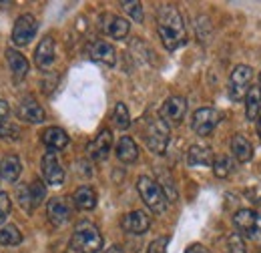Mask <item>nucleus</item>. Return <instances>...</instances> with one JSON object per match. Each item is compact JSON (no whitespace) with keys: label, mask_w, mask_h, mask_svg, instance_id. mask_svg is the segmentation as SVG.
I'll use <instances>...</instances> for the list:
<instances>
[{"label":"nucleus","mask_w":261,"mask_h":253,"mask_svg":"<svg viewBox=\"0 0 261 253\" xmlns=\"http://www.w3.org/2000/svg\"><path fill=\"white\" fill-rule=\"evenodd\" d=\"M157 31L167 50H177L187 42V31L179 10L171 4H163L157 10Z\"/></svg>","instance_id":"nucleus-1"},{"label":"nucleus","mask_w":261,"mask_h":253,"mask_svg":"<svg viewBox=\"0 0 261 253\" xmlns=\"http://www.w3.org/2000/svg\"><path fill=\"white\" fill-rule=\"evenodd\" d=\"M102 235L93 223L81 221L76 225L72 239H70V247L76 253H98L102 249Z\"/></svg>","instance_id":"nucleus-2"},{"label":"nucleus","mask_w":261,"mask_h":253,"mask_svg":"<svg viewBox=\"0 0 261 253\" xmlns=\"http://www.w3.org/2000/svg\"><path fill=\"white\" fill-rule=\"evenodd\" d=\"M143 137H145L147 147H149L153 153L163 155L165 151H167L169 141H171V129H169V125L163 123L159 117H151V119H145Z\"/></svg>","instance_id":"nucleus-3"},{"label":"nucleus","mask_w":261,"mask_h":253,"mask_svg":"<svg viewBox=\"0 0 261 253\" xmlns=\"http://www.w3.org/2000/svg\"><path fill=\"white\" fill-rule=\"evenodd\" d=\"M137 191H139L141 199L145 201V205L153 213H163L165 209H167V203L169 201H167L165 193L161 191V185L157 181H153L151 177H147V175L139 177L137 179Z\"/></svg>","instance_id":"nucleus-4"},{"label":"nucleus","mask_w":261,"mask_h":253,"mask_svg":"<svg viewBox=\"0 0 261 253\" xmlns=\"http://www.w3.org/2000/svg\"><path fill=\"white\" fill-rule=\"evenodd\" d=\"M253 79V68L247 66V64H237L231 72V79H229V95L233 100H239L243 98L245 93L249 91V83Z\"/></svg>","instance_id":"nucleus-5"},{"label":"nucleus","mask_w":261,"mask_h":253,"mask_svg":"<svg viewBox=\"0 0 261 253\" xmlns=\"http://www.w3.org/2000/svg\"><path fill=\"white\" fill-rule=\"evenodd\" d=\"M221 121V115L211 109V107H203V109H197L193 113V119H191V127L199 137H207L213 133V129L219 125Z\"/></svg>","instance_id":"nucleus-6"},{"label":"nucleus","mask_w":261,"mask_h":253,"mask_svg":"<svg viewBox=\"0 0 261 253\" xmlns=\"http://www.w3.org/2000/svg\"><path fill=\"white\" fill-rule=\"evenodd\" d=\"M185 113H187V100L183 96L173 95L163 103L159 111V119L167 125H179L185 119Z\"/></svg>","instance_id":"nucleus-7"},{"label":"nucleus","mask_w":261,"mask_h":253,"mask_svg":"<svg viewBox=\"0 0 261 253\" xmlns=\"http://www.w3.org/2000/svg\"><path fill=\"white\" fill-rule=\"evenodd\" d=\"M42 175H44V181L53 187H59L63 185L65 181V169L61 165V159L55 151H48L44 153L42 157Z\"/></svg>","instance_id":"nucleus-8"},{"label":"nucleus","mask_w":261,"mask_h":253,"mask_svg":"<svg viewBox=\"0 0 261 253\" xmlns=\"http://www.w3.org/2000/svg\"><path fill=\"white\" fill-rule=\"evenodd\" d=\"M38 31V22L33 14H22L16 24H14V31H12V42L16 46H27L31 40L34 38V34Z\"/></svg>","instance_id":"nucleus-9"},{"label":"nucleus","mask_w":261,"mask_h":253,"mask_svg":"<svg viewBox=\"0 0 261 253\" xmlns=\"http://www.w3.org/2000/svg\"><path fill=\"white\" fill-rule=\"evenodd\" d=\"M233 223H235L237 231L245 237L255 239L257 233H259V215L253 209H239L233 215Z\"/></svg>","instance_id":"nucleus-10"},{"label":"nucleus","mask_w":261,"mask_h":253,"mask_svg":"<svg viewBox=\"0 0 261 253\" xmlns=\"http://www.w3.org/2000/svg\"><path fill=\"white\" fill-rule=\"evenodd\" d=\"M129 20H125V18H121L117 14H102L100 16V31L105 34H109L111 38H115V40L125 38L129 34Z\"/></svg>","instance_id":"nucleus-11"},{"label":"nucleus","mask_w":261,"mask_h":253,"mask_svg":"<svg viewBox=\"0 0 261 253\" xmlns=\"http://www.w3.org/2000/svg\"><path fill=\"white\" fill-rule=\"evenodd\" d=\"M111 147H113V133L109 129H102L97 137H95V141L87 147V151H89V157L91 159L102 161V159L109 157Z\"/></svg>","instance_id":"nucleus-12"},{"label":"nucleus","mask_w":261,"mask_h":253,"mask_svg":"<svg viewBox=\"0 0 261 253\" xmlns=\"http://www.w3.org/2000/svg\"><path fill=\"white\" fill-rule=\"evenodd\" d=\"M121 227L127 231V233H133V235H143L149 231L151 227V217L145 213V211H130L123 217L121 221Z\"/></svg>","instance_id":"nucleus-13"},{"label":"nucleus","mask_w":261,"mask_h":253,"mask_svg":"<svg viewBox=\"0 0 261 253\" xmlns=\"http://www.w3.org/2000/svg\"><path fill=\"white\" fill-rule=\"evenodd\" d=\"M89 55L93 61H97L100 64H107V66H113L117 63V50L111 42L107 40H95L89 48Z\"/></svg>","instance_id":"nucleus-14"},{"label":"nucleus","mask_w":261,"mask_h":253,"mask_svg":"<svg viewBox=\"0 0 261 253\" xmlns=\"http://www.w3.org/2000/svg\"><path fill=\"white\" fill-rule=\"evenodd\" d=\"M46 215H48V219H50L53 225H57V227L65 225L70 219V207H68L66 199H63V197L50 199L48 205H46Z\"/></svg>","instance_id":"nucleus-15"},{"label":"nucleus","mask_w":261,"mask_h":253,"mask_svg":"<svg viewBox=\"0 0 261 253\" xmlns=\"http://www.w3.org/2000/svg\"><path fill=\"white\" fill-rule=\"evenodd\" d=\"M6 61H8V66H10V72H12L14 83H20V81L27 79L31 64H29V61H27L18 50L8 48V50H6Z\"/></svg>","instance_id":"nucleus-16"},{"label":"nucleus","mask_w":261,"mask_h":253,"mask_svg":"<svg viewBox=\"0 0 261 253\" xmlns=\"http://www.w3.org/2000/svg\"><path fill=\"white\" fill-rule=\"evenodd\" d=\"M34 61L40 68H50L55 61H57V55H55V40L50 36H44L40 40V44L36 46L34 50Z\"/></svg>","instance_id":"nucleus-17"},{"label":"nucleus","mask_w":261,"mask_h":253,"mask_svg":"<svg viewBox=\"0 0 261 253\" xmlns=\"http://www.w3.org/2000/svg\"><path fill=\"white\" fill-rule=\"evenodd\" d=\"M18 117L24 119L27 123H42V121H44V111H42V107L36 103V98L27 96V98L20 100Z\"/></svg>","instance_id":"nucleus-18"},{"label":"nucleus","mask_w":261,"mask_h":253,"mask_svg":"<svg viewBox=\"0 0 261 253\" xmlns=\"http://www.w3.org/2000/svg\"><path fill=\"white\" fill-rule=\"evenodd\" d=\"M40 137H42V143L50 151H61L68 145V135L61 127H48V129H44V133Z\"/></svg>","instance_id":"nucleus-19"},{"label":"nucleus","mask_w":261,"mask_h":253,"mask_svg":"<svg viewBox=\"0 0 261 253\" xmlns=\"http://www.w3.org/2000/svg\"><path fill=\"white\" fill-rule=\"evenodd\" d=\"M72 203H74V207L81 209V211H91V209L97 207V193H95L93 187L83 185V187H79V189L74 191Z\"/></svg>","instance_id":"nucleus-20"},{"label":"nucleus","mask_w":261,"mask_h":253,"mask_svg":"<svg viewBox=\"0 0 261 253\" xmlns=\"http://www.w3.org/2000/svg\"><path fill=\"white\" fill-rule=\"evenodd\" d=\"M187 165L189 167H211L213 165V151L209 147L193 145L187 151Z\"/></svg>","instance_id":"nucleus-21"},{"label":"nucleus","mask_w":261,"mask_h":253,"mask_svg":"<svg viewBox=\"0 0 261 253\" xmlns=\"http://www.w3.org/2000/svg\"><path fill=\"white\" fill-rule=\"evenodd\" d=\"M231 153L239 163H247L253 157V147L243 135H233L231 137Z\"/></svg>","instance_id":"nucleus-22"},{"label":"nucleus","mask_w":261,"mask_h":253,"mask_svg":"<svg viewBox=\"0 0 261 253\" xmlns=\"http://www.w3.org/2000/svg\"><path fill=\"white\" fill-rule=\"evenodd\" d=\"M22 173V165H20V159L16 155H6L0 163V175L4 181L8 183H14Z\"/></svg>","instance_id":"nucleus-23"},{"label":"nucleus","mask_w":261,"mask_h":253,"mask_svg":"<svg viewBox=\"0 0 261 253\" xmlns=\"http://www.w3.org/2000/svg\"><path fill=\"white\" fill-rule=\"evenodd\" d=\"M117 157L123 163H135L139 159V147L130 137H121V141L117 143Z\"/></svg>","instance_id":"nucleus-24"},{"label":"nucleus","mask_w":261,"mask_h":253,"mask_svg":"<svg viewBox=\"0 0 261 253\" xmlns=\"http://www.w3.org/2000/svg\"><path fill=\"white\" fill-rule=\"evenodd\" d=\"M261 111V91L259 87H249L245 93V115L249 121H255Z\"/></svg>","instance_id":"nucleus-25"},{"label":"nucleus","mask_w":261,"mask_h":253,"mask_svg":"<svg viewBox=\"0 0 261 253\" xmlns=\"http://www.w3.org/2000/svg\"><path fill=\"white\" fill-rule=\"evenodd\" d=\"M22 241V233L16 225H6L0 229V245H18Z\"/></svg>","instance_id":"nucleus-26"},{"label":"nucleus","mask_w":261,"mask_h":253,"mask_svg":"<svg viewBox=\"0 0 261 253\" xmlns=\"http://www.w3.org/2000/svg\"><path fill=\"white\" fill-rule=\"evenodd\" d=\"M211 167H213L215 177H219V179H225V177H229V175L233 173V161H231L227 155L213 159V165H211Z\"/></svg>","instance_id":"nucleus-27"},{"label":"nucleus","mask_w":261,"mask_h":253,"mask_svg":"<svg viewBox=\"0 0 261 253\" xmlns=\"http://www.w3.org/2000/svg\"><path fill=\"white\" fill-rule=\"evenodd\" d=\"M113 121H115V125L119 127L121 131L129 129L130 117H129V109H127V105L117 103V107H115V111H113Z\"/></svg>","instance_id":"nucleus-28"},{"label":"nucleus","mask_w":261,"mask_h":253,"mask_svg":"<svg viewBox=\"0 0 261 253\" xmlns=\"http://www.w3.org/2000/svg\"><path fill=\"white\" fill-rule=\"evenodd\" d=\"M29 195H31V203H33V209L40 205V201L46 197V185L40 181V179H34L33 183L29 185Z\"/></svg>","instance_id":"nucleus-29"},{"label":"nucleus","mask_w":261,"mask_h":253,"mask_svg":"<svg viewBox=\"0 0 261 253\" xmlns=\"http://www.w3.org/2000/svg\"><path fill=\"white\" fill-rule=\"evenodd\" d=\"M0 139L18 141L20 139V129L16 125H12L10 121H0Z\"/></svg>","instance_id":"nucleus-30"},{"label":"nucleus","mask_w":261,"mask_h":253,"mask_svg":"<svg viewBox=\"0 0 261 253\" xmlns=\"http://www.w3.org/2000/svg\"><path fill=\"white\" fill-rule=\"evenodd\" d=\"M121 6H123L127 12H129L133 20H137V22H143V6H141V2H135V0H130V2H121Z\"/></svg>","instance_id":"nucleus-31"},{"label":"nucleus","mask_w":261,"mask_h":253,"mask_svg":"<svg viewBox=\"0 0 261 253\" xmlns=\"http://www.w3.org/2000/svg\"><path fill=\"white\" fill-rule=\"evenodd\" d=\"M227 245H229V253H247V251H245V243H243V237H241L239 233H233V235H229Z\"/></svg>","instance_id":"nucleus-32"},{"label":"nucleus","mask_w":261,"mask_h":253,"mask_svg":"<svg viewBox=\"0 0 261 253\" xmlns=\"http://www.w3.org/2000/svg\"><path fill=\"white\" fill-rule=\"evenodd\" d=\"M16 195H18L20 207H22L27 213H31V211H33V203H31V195H29V185H27V187H18V189H16Z\"/></svg>","instance_id":"nucleus-33"},{"label":"nucleus","mask_w":261,"mask_h":253,"mask_svg":"<svg viewBox=\"0 0 261 253\" xmlns=\"http://www.w3.org/2000/svg\"><path fill=\"white\" fill-rule=\"evenodd\" d=\"M10 209H12V203H10V197H8L6 193H2V191H0V221H4V219L8 217V213H10Z\"/></svg>","instance_id":"nucleus-34"},{"label":"nucleus","mask_w":261,"mask_h":253,"mask_svg":"<svg viewBox=\"0 0 261 253\" xmlns=\"http://www.w3.org/2000/svg\"><path fill=\"white\" fill-rule=\"evenodd\" d=\"M167 245H169V237H159V239L151 241L147 253H167Z\"/></svg>","instance_id":"nucleus-35"},{"label":"nucleus","mask_w":261,"mask_h":253,"mask_svg":"<svg viewBox=\"0 0 261 253\" xmlns=\"http://www.w3.org/2000/svg\"><path fill=\"white\" fill-rule=\"evenodd\" d=\"M8 115H10L8 103H4V100L0 98V121H8Z\"/></svg>","instance_id":"nucleus-36"},{"label":"nucleus","mask_w":261,"mask_h":253,"mask_svg":"<svg viewBox=\"0 0 261 253\" xmlns=\"http://www.w3.org/2000/svg\"><path fill=\"white\" fill-rule=\"evenodd\" d=\"M185 253H207V249H205L201 243H193V245H189V247L185 249Z\"/></svg>","instance_id":"nucleus-37"},{"label":"nucleus","mask_w":261,"mask_h":253,"mask_svg":"<svg viewBox=\"0 0 261 253\" xmlns=\"http://www.w3.org/2000/svg\"><path fill=\"white\" fill-rule=\"evenodd\" d=\"M105 253H123V249H121L119 245H113V247H109V249H107Z\"/></svg>","instance_id":"nucleus-38"},{"label":"nucleus","mask_w":261,"mask_h":253,"mask_svg":"<svg viewBox=\"0 0 261 253\" xmlns=\"http://www.w3.org/2000/svg\"><path fill=\"white\" fill-rule=\"evenodd\" d=\"M255 123H257V135L261 137V115L257 117V119H255Z\"/></svg>","instance_id":"nucleus-39"},{"label":"nucleus","mask_w":261,"mask_h":253,"mask_svg":"<svg viewBox=\"0 0 261 253\" xmlns=\"http://www.w3.org/2000/svg\"><path fill=\"white\" fill-rule=\"evenodd\" d=\"M257 87H259V91H261V72H259V85H257Z\"/></svg>","instance_id":"nucleus-40"}]
</instances>
